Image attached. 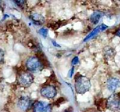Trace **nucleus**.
Returning a JSON list of instances; mask_svg holds the SVG:
<instances>
[{
    "mask_svg": "<svg viewBox=\"0 0 120 112\" xmlns=\"http://www.w3.org/2000/svg\"><path fill=\"white\" fill-rule=\"evenodd\" d=\"M91 82L88 77L77 74L75 77V90L78 94H84L88 92L91 88Z\"/></svg>",
    "mask_w": 120,
    "mask_h": 112,
    "instance_id": "1",
    "label": "nucleus"
},
{
    "mask_svg": "<svg viewBox=\"0 0 120 112\" xmlns=\"http://www.w3.org/2000/svg\"><path fill=\"white\" fill-rule=\"evenodd\" d=\"M26 66L31 72H38L42 70L43 64L38 57L33 56L28 59L26 62Z\"/></svg>",
    "mask_w": 120,
    "mask_h": 112,
    "instance_id": "2",
    "label": "nucleus"
},
{
    "mask_svg": "<svg viewBox=\"0 0 120 112\" xmlns=\"http://www.w3.org/2000/svg\"><path fill=\"white\" fill-rule=\"evenodd\" d=\"M107 108L111 111H118L120 109V95L112 94L106 101Z\"/></svg>",
    "mask_w": 120,
    "mask_h": 112,
    "instance_id": "3",
    "label": "nucleus"
},
{
    "mask_svg": "<svg viewBox=\"0 0 120 112\" xmlns=\"http://www.w3.org/2000/svg\"><path fill=\"white\" fill-rule=\"evenodd\" d=\"M19 84L23 88L30 87L34 81V77L31 73L24 72L19 75L18 78Z\"/></svg>",
    "mask_w": 120,
    "mask_h": 112,
    "instance_id": "4",
    "label": "nucleus"
},
{
    "mask_svg": "<svg viewBox=\"0 0 120 112\" xmlns=\"http://www.w3.org/2000/svg\"><path fill=\"white\" fill-rule=\"evenodd\" d=\"M33 105V101L28 96H22L19 98L17 103L18 107L23 112L30 110Z\"/></svg>",
    "mask_w": 120,
    "mask_h": 112,
    "instance_id": "5",
    "label": "nucleus"
},
{
    "mask_svg": "<svg viewBox=\"0 0 120 112\" xmlns=\"http://www.w3.org/2000/svg\"><path fill=\"white\" fill-rule=\"evenodd\" d=\"M40 94L44 98L52 99L55 97V96L57 94V90L54 86L47 85L43 86L40 89Z\"/></svg>",
    "mask_w": 120,
    "mask_h": 112,
    "instance_id": "6",
    "label": "nucleus"
},
{
    "mask_svg": "<svg viewBox=\"0 0 120 112\" xmlns=\"http://www.w3.org/2000/svg\"><path fill=\"white\" fill-rule=\"evenodd\" d=\"M33 112H52V105L45 101H38L34 104Z\"/></svg>",
    "mask_w": 120,
    "mask_h": 112,
    "instance_id": "7",
    "label": "nucleus"
},
{
    "mask_svg": "<svg viewBox=\"0 0 120 112\" xmlns=\"http://www.w3.org/2000/svg\"><path fill=\"white\" fill-rule=\"evenodd\" d=\"M106 86L110 91H115L120 86V80L115 77L109 78L107 81Z\"/></svg>",
    "mask_w": 120,
    "mask_h": 112,
    "instance_id": "8",
    "label": "nucleus"
},
{
    "mask_svg": "<svg viewBox=\"0 0 120 112\" xmlns=\"http://www.w3.org/2000/svg\"><path fill=\"white\" fill-rule=\"evenodd\" d=\"M108 27L107 26V25H105V24L100 25L99 26L97 27L96 28H94V30H93V32H91V33H90V34H89L87 36H86V37L84 39L83 41H84V42L87 41V40H90V39H91L92 37H94L95 36L97 35V34H98L99 32H101V31H103V30H106V29Z\"/></svg>",
    "mask_w": 120,
    "mask_h": 112,
    "instance_id": "9",
    "label": "nucleus"
},
{
    "mask_svg": "<svg viewBox=\"0 0 120 112\" xmlns=\"http://www.w3.org/2000/svg\"><path fill=\"white\" fill-rule=\"evenodd\" d=\"M104 56L108 60H111L115 57L116 54V51L112 47H106L103 51Z\"/></svg>",
    "mask_w": 120,
    "mask_h": 112,
    "instance_id": "10",
    "label": "nucleus"
},
{
    "mask_svg": "<svg viewBox=\"0 0 120 112\" xmlns=\"http://www.w3.org/2000/svg\"><path fill=\"white\" fill-rule=\"evenodd\" d=\"M31 19L34 23L37 24H41L45 21V18L41 14H39L38 13H32L31 14Z\"/></svg>",
    "mask_w": 120,
    "mask_h": 112,
    "instance_id": "11",
    "label": "nucleus"
},
{
    "mask_svg": "<svg viewBox=\"0 0 120 112\" xmlns=\"http://www.w3.org/2000/svg\"><path fill=\"white\" fill-rule=\"evenodd\" d=\"M102 13L100 12L96 11L94 12L90 16V21L93 24L96 25L98 24L99 22L100 19L101 18Z\"/></svg>",
    "mask_w": 120,
    "mask_h": 112,
    "instance_id": "12",
    "label": "nucleus"
},
{
    "mask_svg": "<svg viewBox=\"0 0 120 112\" xmlns=\"http://www.w3.org/2000/svg\"><path fill=\"white\" fill-rule=\"evenodd\" d=\"M38 33H39L40 35H41L43 37H46L48 36V30L47 28H40L38 30Z\"/></svg>",
    "mask_w": 120,
    "mask_h": 112,
    "instance_id": "13",
    "label": "nucleus"
},
{
    "mask_svg": "<svg viewBox=\"0 0 120 112\" xmlns=\"http://www.w3.org/2000/svg\"><path fill=\"white\" fill-rule=\"evenodd\" d=\"M79 62V60L78 57H74L72 61H71V64H72V65L75 66L76 65V64H78Z\"/></svg>",
    "mask_w": 120,
    "mask_h": 112,
    "instance_id": "14",
    "label": "nucleus"
},
{
    "mask_svg": "<svg viewBox=\"0 0 120 112\" xmlns=\"http://www.w3.org/2000/svg\"><path fill=\"white\" fill-rule=\"evenodd\" d=\"M4 51L0 48V63L2 62L4 60Z\"/></svg>",
    "mask_w": 120,
    "mask_h": 112,
    "instance_id": "15",
    "label": "nucleus"
},
{
    "mask_svg": "<svg viewBox=\"0 0 120 112\" xmlns=\"http://www.w3.org/2000/svg\"><path fill=\"white\" fill-rule=\"evenodd\" d=\"M74 71H75V66H73L71 69L69 71V77L71 78L73 77V75L74 74Z\"/></svg>",
    "mask_w": 120,
    "mask_h": 112,
    "instance_id": "16",
    "label": "nucleus"
},
{
    "mask_svg": "<svg viewBox=\"0 0 120 112\" xmlns=\"http://www.w3.org/2000/svg\"><path fill=\"white\" fill-rule=\"evenodd\" d=\"M52 44H53V45L54 46V47H58V48H61V45H59L58 44H57V43L55 41V40H52Z\"/></svg>",
    "mask_w": 120,
    "mask_h": 112,
    "instance_id": "17",
    "label": "nucleus"
},
{
    "mask_svg": "<svg viewBox=\"0 0 120 112\" xmlns=\"http://www.w3.org/2000/svg\"><path fill=\"white\" fill-rule=\"evenodd\" d=\"M115 35L117 36L118 37H120V28L118 29V30H117V31L115 32Z\"/></svg>",
    "mask_w": 120,
    "mask_h": 112,
    "instance_id": "18",
    "label": "nucleus"
},
{
    "mask_svg": "<svg viewBox=\"0 0 120 112\" xmlns=\"http://www.w3.org/2000/svg\"><path fill=\"white\" fill-rule=\"evenodd\" d=\"M64 112H74L73 110H66Z\"/></svg>",
    "mask_w": 120,
    "mask_h": 112,
    "instance_id": "19",
    "label": "nucleus"
},
{
    "mask_svg": "<svg viewBox=\"0 0 120 112\" xmlns=\"http://www.w3.org/2000/svg\"><path fill=\"white\" fill-rule=\"evenodd\" d=\"M94 112V111H93V112Z\"/></svg>",
    "mask_w": 120,
    "mask_h": 112,
    "instance_id": "20",
    "label": "nucleus"
}]
</instances>
